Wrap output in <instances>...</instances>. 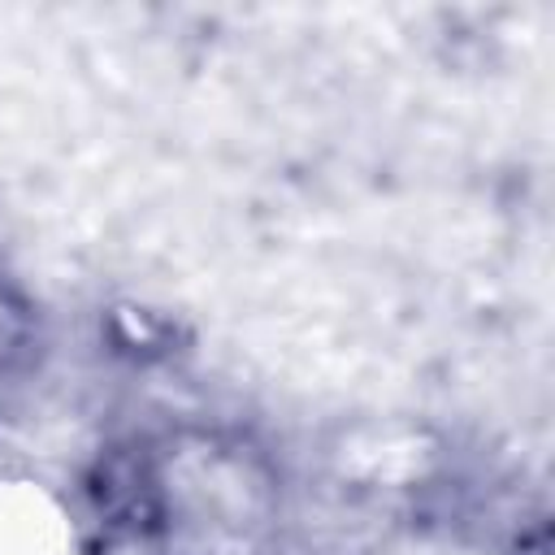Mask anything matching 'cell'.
I'll use <instances>...</instances> for the list:
<instances>
[{
  "mask_svg": "<svg viewBox=\"0 0 555 555\" xmlns=\"http://www.w3.org/2000/svg\"><path fill=\"white\" fill-rule=\"evenodd\" d=\"M26 330H30L26 304L0 282V364H9L26 347Z\"/></svg>",
  "mask_w": 555,
  "mask_h": 555,
  "instance_id": "6da1fadb",
  "label": "cell"
}]
</instances>
